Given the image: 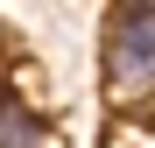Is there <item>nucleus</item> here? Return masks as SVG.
Masks as SVG:
<instances>
[{
  "instance_id": "nucleus-1",
  "label": "nucleus",
  "mask_w": 155,
  "mask_h": 148,
  "mask_svg": "<svg viewBox=\"0 0 155 148\" xmlns=\"http://www.w3.org/2000/svg\"><path fill=\"white\" fill-rule=\"evenodd\" d=\"M106 71H113V85H120V92L155 85V14H148V21H120V28H113Z\"/></svg>"
},
{
  "instance_id": "nucleus-2",
  "label": "nucleus",
  "mask_w": 155,
  "mask_h": 148,
  "mask_svg": "<svg viewBox=\"0 0 155 148\" xmlns=\"http://www.w3.org/2000/svg\"><path fill=\"white\" fill-rule=\"evenodd\" d=\"M0 148H49V134L35 127L28 106H0Z\"/></svg>"
},
{
  "instance_id": "nucleus-3",
  "label": "nucleus",
  "mask_w": 155,
  "mask_h": 148,
  "mask_svg": "<svg viewBox=\"0 0 155 148\" xmlns=\"http://www.w3.org/2000/svg\"><path fill=\"white\" fill-rule=\"evenodd\" d=\"M148 7H155V0H148Z\"/></svg>"
}]
</instances>
